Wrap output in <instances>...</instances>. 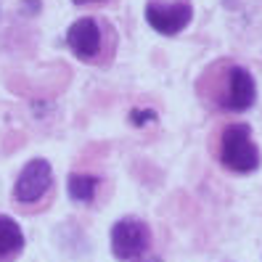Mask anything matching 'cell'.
I'll list each match as a JSON object with an SVG mask.
<instances>
[{
  "instance_id": "obj_1",
  "label": "cell",
  "mask_w": 262,
  "mask_h": 262,
  "mask_svg": "<svg viewBox=\"0 0 262 262\" xmlns=\"http://www.w3.org/2000/svg\"><path fill=\"white\" fill-rule=\"evenodd\" d=\"M217 157L223 162V167H228L230 172H238V175H249L259 167V148L252 141V130L249 125H228L220 133V148H217Z\"/></svg>"
},
{
  "instance_id": "obj_5",
  "label": "cell",
  "mask_w": 262,
  "mask_h": 262,
  "mask_svg": "<svg viewBox=\"0 0 262 262\" xmlns=\"http://www.w3.org/2000/svg\"><path fill=\"white\" fill-rule=\"evenodd\" d=\"M257 101V85L254 77L244 67H228V80L217 96V103L228 112H246Z\"/></svg>"
},
{
  "instance_id": "obj_8",
  "label": "cell",
  "mask_w": 262,
  "mask_h": 262,
  "mask_svg": "<svg viewBox=\"0 0 262 262\" xmlns=\"http://www.w3.org/2000/svg\"><path fill=\"white\" fill-rule=\"evenodd\" d=\"M67 186H69L72 202L88 204V202H93V199H96V193L101 188V178L98 175H88V172H72Z\"/></svg>"
},
{
  "instance_id": "obj_3",
  "label": "cell",
  "mask_w": 262,
  "mask_h": 262,
  "mask_svg": "<svg viewBox=\"0 0 262 262\" xmlns=\"http://www.w3.org/2000/svg\"><path fill=\"white\" fill-rule=\"evenodd\" d=\"M148 246H151V230L143 220L125 217V220L114 223V228H112V252H114L117 259L130 262L135 257L146 254Z\"/></svg>"
},
{
  "instance_id": "obj_6",
  "label": "cell",
  "mask_w": 262,
  "mask_h": 262,
  "mask_svg": "<svg viewBox=\"0 0 262 262\" xmlns=\"http://www.w3.org/2000/svg\"><path fill=\"white\" fill-rule=\"evenodd\" d=\"M67 45L72 53L82 61H93L101 53V24L96 19H77L69 32H67Z\"/></svg>"
},
{
  "instance_id": "obj_7",
  "label": "cell",
  "mask_w": 262,
  "mask_h": 262,
  "mask_svg": "<svg viewBox=\"0 0 262 262\" xmlns=\"http://www.w3.org/2000/svg\"><path fill=\"white\" fill-rule=\"evenodd\" d=\"M21 249H24L21 225L13 217L0 214V262H11L16 254H21Z\"/></svg>"
},
{
  "instance_id": "obj_2",
  "label": "cell",
  "mask_w": 262,
  "mask_h": 262,
  "mask_svg": "<svg viewBox=\"0 0 262 262\" xmlns=\"http://www.w3.org/2000/svg\"><path fill=\"white\" fill-rule=\"evenodd\" d=\"M193 19V8L188 0H148L146 21L159 35H178Z\"/></svg>"
},
{
  "instance_id": "obj_11",
  "label": "cell",
  "mask_w": 262,
  "mask_h": 262,
  "mask_svg": "<svg viewBox=\"0 0 262 262\" xmlns=\"http://www.w3.org/2000/svg\"><path fill=\"white\" fill-rule=\"evenodd\" d=\"M72 3H77V6H85V3H98V0H72Z\"/></svg>"
},
{
  "instance_id": "obj_4",
  "label": "cell",
  "mask_w": 262,
  "mask_h": 262,
  "mask_svg": "<svg viewBox=\"0 0 262 262\" xmlns=\"http://www.w3.org/2000/svg\"><path fill=\"white\" fill-rule=\"evenodd\" d=\"M53 186V169L45 159H32L27 162L24 169L19 172V180L13 186V199L19 204H37L40 199H45V193Z\"/></svg>"
},
{
  "instance_id": "obj_10",
  "label": "cell",
  "mask_w": 262,
  "mask_h": 262,
  "mask_svg": "<svg viewBox=\"0 0 262 262\" xmlns=\"http://www.w3.org/2000/svg\"><path fill=\"white\" fill-rule=\"evenodd\" d=\"M130 262H164V259L157 257V254H141V257H135V259H130Z\"/></svg>"
},
{
  "instance_id": "obj_9",
  "label": "cell",
  "mask_w": 262,
  "mask_h": 262,
  "mask_svg": "<svg viewBox=\"0 0 262 262\" xmlns=\"http://www.w3.org/2000/svg\"><path fill=\"white\" fill-rule=\"evenodd\" d=\"M130 122L135 127H143V125H148V122H157V112L154 109H133L130 112Z\"/></svg>"
}]
</instances>
